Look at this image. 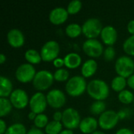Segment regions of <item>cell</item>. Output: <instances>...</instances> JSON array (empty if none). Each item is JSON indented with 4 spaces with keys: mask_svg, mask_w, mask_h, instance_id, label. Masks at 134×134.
I'll return each instance as SVG.
<instances>
[{
    "mask_svg": "<svg viewBox=\"0 0 134 134\" xmlns=\"http://www.w3.org/2000/svg\"><path fill=\"white\" fill-rule=\"evenodd\" d=\"M86 92L93 100L104 101L109 96L110 88L105 81L96 79L88 82Z\"/></svg>",
    "mask_w": 134,
    "mask_h": 134,
    "instance_id": "obj_1",
    "label": "cell"
},
{
    "mask_svg": "<svg viewBox=\"0 0 134 134\" xmlns=\"http://www.w3.org/2000/svg\"><path fill=\"white\" fill-rule=\"evenodd\" d=\"M88 83L86 79L82 75H75L71 77L65 84L66 93L72 97L82 96L87 90Z\"/></svg>",
    "mask_w": 134,
    "mask_h": 134,
    "instance_id": "obj_2",
    "label": "cell"
},
{
    "mask_svg": "<svg viewBox=\"0 0 134 134\" xmlns=\"http://www.w3.org/2000/svg\"><path fill=\"white\" fill-rule=\"evenodd\" d=\"M54 81L53 74L48 70H40L37 71L32 85L38 92H42L49 90Z\"/></svg>",
    "mask_w": 134,
    "mask_h": 134,
    "instance_id": "obj_3",
    "label": "cell"
},
{
    "mask_svg": "<svg viewBox=\"0 0 134 134\" xmlns=\"http://www.w3.org/2000/svg\"><path fill=\"white\" fill-rule=\"evenodd\" d=\"M115 69L118 75L127 79L134 74V60L129 56H121L115 63Z\"/></svg>",
    "mask_w": 134,
    "mask_h": 134,
    "instance_id": "obj_4",
    "label": "cell"
},
{
    "mask_svg": "<svg viewBox=\"0 0 134 134\" xmlns=\"http://www.w3.org/2000/svg\"><path fill=\"white\" fill-rule=\"evenodd\" d=\"M103 27L102 23L98 18H89L82 25V34L87 39L97 38L100 35Z\"/></svg>",
    "mask_w": 134,
    "mask_h": 134,
    "instance_id": "obj_5",
    "label": "cell"
},
{
    "mask_svg": "<svg viewBox=\"0 0 134 134\" xmlns=\"http://www.w3.org/2000/svg\"><path fill=\"white\" fill-rule=\"evenodd\" d=\"M60 53V45L57 41H47L40 49L42 60L44 62H53L57 59Z\"/></svg>",
    "mask_w": 134,
    "mask_h": 134,
    "instance_id": "obj_6",
    "label": "cell"
},
{
    "mask_svg": "<svg viewBox=\"0 0 134 134\" xmlns=\"http://www.w3.org/2000/svg\"><path fill=\"white\" fill-rule=\"evenodd\" d=\"M81 120V116L79 111L75 108H68L64 110L61 122L65 129L73 130L79 128Z\"/></svg>",
    "mask_w": 134,
    "mask_h": 134,
    "instance_id": "obj_7",
    "label": "cell"
},
{
    "mask_svg": "<svg viewBox=\"0 0 134 134\" xmlns=\"http://www.w3.org/2000/svg\"><path fill=\"white\" fill-rule=\"evenodd\" d=\"M120 116L113 110H107L99 116L98 125L103 130H111L118 124Z\"/></svg>",
    "mask_w": 134,
    "mask_h": 134,
    "instance_id": "obj_8",
    "label": "cell"
},
{
    "mask_svg": "<svg viewBox=\"0 0 134 134\" xmlns=\"http://www.w3.org/2000/svg\"><path fill=\"white\" fill-rule=\"evenodd\" d=\"M36 73L34 65L24 63L17 67L15 71V77L20 83H29L32 82Z\"/></svg>",
    "mask_w": 134,
    "mask_h": 134,
    "instance_id": "obj_9",
    "label": "cell"
},
{
    "mask_svg": "<svg viewBox=\"0 0 134 134\" xmlns=\"http://www.w3.org/2000/svg\"><path fill=\"white\" fill-rule=\"evenodd\" d=\"M82 50L86 55L91 59L98 58L104 53V46L102 43L97 38L86 39L82 44Z\"/></svg>",
    "mask_w": 134,
    "mask_h": 134,
    "instance_id": "obj_10",
    "label": "cell"
},
{
    "mask_svg": "<svg viewBox=\"0 0 134 134\" xmlns=\"http://www.w3.org/2000/svg\"><path fill=\"white\" fill-rule=\"evenodd\" d=\"M48 105L46 95L42 93V92H36L34 93L29 100V108L31 111L35 112L37 115L42 114Z\"/></svg>",
    "mask_w": 134,
    "mask_h": 134,
    "instance_id": "obj_11",
    "label": "cell"
},
{
    "mask_svg": "<svg viewBox=\"0 0 134 134\" xmlns=\"http://www.w3.org/2000/svg\"><path fill=\"white\" fill-rule=\"evenodd\" d=\"M9 99L13 107L18 110L24 109L27 105H29L30 98L28 97L27 92L22 89L14 90Z\"/></svg>",
    "mask_w": 134,
    "mask_h": 134,
    "instance_id": "obj_12",
    "label": "cell"
},
{
    "mask_svg": "<svg viewBox=\"0 0 134 134\" xmlns=\"http://www.w3.org/2000/svg\"><path fill=\"white\" fill-rule=\"evenodd\" d=\"M46 100L48 105L54 109H60L63 108L66 103V96L64 93L58 89H53L46 94Z\"/></svg>",
    "mask_w": 134,
    "mask_h": 134,
    "instance_id": "obj_13",
    "label": "cell"
},
{
    "mask_svg": "<svg viewBox=\"0 0 134 134\" xmlns=\"http://www.w3.org/2000/svg\"><path fill=\"white\" fill-rule=\"evenodd\" d=\"M100 38L107 46H113L118 39L117 30L111 25L104 26L100 33Z\"/></svg>",
    "mask_w": 134,
    "mask_h": 134,
    "instance_id": "obj_14",
    "label": "cell"
},
{
    "mask_svg": "<svg viewBox=\"0 0 134 134\" xmlns=\"http://www.w3.org/2000/svg\"><path fill=\"white\" fill-rule=\"evenodd\" d=\"M7 42L13 48H20L24 44L25 38L20 29L13 28L7 33Z\"/></svg>",
    "mask_w": 134,
    "mask_h": 134,
    "instance_id": "obj_15",
    "label": "cell"
},
{
    "mask_svg": "<svg viewBox=\"0 0 134 134\" xmlns=\"http://www.w3.org/2000/svg\"><path fill=\"white\" fill-rule=\"evenodd\" d=\"M68 13L63 7H56L49 13V20L54 25H60L66 22L68 18Z\"/></svg>",
    "mask_w": 134,
    "mask_h": 134,
    "instance_id": "obj_16",
    "label": "cell"
},
{
    "mask_svg": "<svg viewBox=\"0 0 134 134\" xmlns=\"http://www.w3.org/2000/svg\"><path fill=\"white\" fill-rule=\"evenodd\" d=\"M98 126V120L94 117L88 116L81 120L79 129L83 134H92L97 131Z\"/></svg>",
    "mask_w": 134,
    "mask_h": 134,
    "instance_id": "obj_17",
    "label": "cell"
},
{
    "mask_svg": "<svg viewBox=\"0 0 134 134\" xmlns=\"http://www.w3.org/2000/svg\"><path fill=\"white\" fill-rule=\"evenodd\" d=\"M97 63L94 59H88L86 60L82 64L81 68V74L82 76L84 77L85 79L87 78H91L93 76L97 71Z\"/></svg>",
    "mask_w": 134,
    "mask_h": 134,
    "instance_id": "obj_18",
    "label": "cell"
},
{
    "mask_svg": "<svg viewBox=\"0 0 134 134\" xmlns=\"http://www.w3.org/2000/svg\"><path fill=\"white\" fill-rule=\"evenodd\" d=\"M64 66L68 69H75L82 64V57L75 52L66 54L64 57Z\"/></svg>",
    "mask_w": 134,
    "mask_h": 134,
    "instance_id": "obj_19",
    "label": "cell"
},
{
    "mask_svg": "<svg viewBox=\"0 0 134 134\" xmlns=\"http://www.w3.org/2000/svg\"><path fill=\"white\" fill-rule=\"evenodd\" d=\"M13 83L7 77L0 76V97L8 98L13 91Z\"/></svg>",
    "mask_w": 134,
    "mask_h": 134,
    "instance_id": "obj_20",
    "label": "cell"
},
{
    "mask_svg": "<svg viewBox=\"0 0 134 134\" xmlns=\"http://www.w3.org/2000/svg\"><path fill=\"white\" fill-rule=\"evenodd\" d=\"M24 58L28 64L32 65L38 64L42 61L40 52L37 51L35 49H28L24 53Z\"/></svg>",
    "mask_w": 134,
    "mask_h": 134,
    "instance_id": "obj_21",
    "label": "cell"
},
{
    "mask_svg": "<svg viewBox=\"0 0 134 134\" xmlns=\"http://www.w3.org/2000/svg\"><path fill=\"white\" fill-rule=\"evenodd\" d=\"M127 86V79L122 76L117 75L115 76L111 82V88L117 93H120L126 90Z\"/></svg>",
    "mask_w": 134,
    "mask_h": 134,
    "instance_id": "obj_22",
    "label": "cell"
},
{
    "mask_svg": "<svg viewBox=\"0 0 134 134\" xmlns=\"http://www.w3.org/2000/svg\"><path fill=\"white\" fill-rule=\"evenodd\" d=\"M82 33V26L77 23H71L65 27V34L71 38H78Z\"/></svg>",
    "mask_w": 134,
    "mask_h": 134,
    "instance_id": "obj_23",
    "label": "cell"
},
{
    "mask_svg": "<svg viewBox=\"0 0 134 134\" xmlns=\"http://www.w3.org/2000/svg\"><path fill=\"white\" fill-rule=\"evenodd\" d=\"M13 108V107L9 99L0 97V117L1 118L8 115L11 112Z\"/></svg>",
    "mask_w": 134,
    "mask_h": 134,
    "instance_id": "obj_24",
    "label": "cell"
},
{
    "mask_svg": "<svg viewBox=\"0 0 134 134\" xmlns=\"http://www.w3.org/2000/svg\"><path fill=\"white\" fill-rule=\"evenodd\" d=\"M63 124L61 122L50 121L45 128V133L46 134H59L63 130Z\"/></svg>",
    "mask_w": 134,
    "mask_h": 134,
    "instance_id": "obj_25",
    "label": "cell"
},
{
    "mask_svg": "<svg viewBox=\"0 0 134 134\" xmlns=\"http://www.w3.org/2000/svg\"><path fill=\"white\" fill-rule=\"evenodd\" d=\"M90 111L93 115H100L106 110V104L103 100H95L92 103L90 108Z\"/></svg>",
    "mask_w": 134,
    "mask_h": 134,
    "instance_id": "obj_26",
    "label": "cell"
},
{
    "mask_svg": "<svg viewBox=\"0 0 134 134\" xmlns=\"http://www.w3.org/2000/svg\"><path fill=\"white\" fill-rule=\"evenodd\" d=\"M119 100L124 104H130L133 103L134 95L133 92L129 90H124L123 91L119 93L118 94Z\"/></svg>",
    "mask_w": 134,
    "mask_h": 134,
    "instance_id": "obj_27",
    "label": "cell"
},
{
    "mask_svg": "<svg viewBox=\"0 0 134 134\" xmlns=\"http://www.w3.org/2000/svg\"><path fill=\"white\" fill-rule=\"evenodd\" d=\"M27 129L24 124L16 122L8 126V129L5 134H27Z\"/></svg>",
    "mask_w": 134,
    "mask_h": 134,
    "instance_id": "obj_28",
    "label": "cell"
},
{
    "mask_svg": "<svg viewBox=\"0 0 134 134\" xmlns=\"http://www.w3.org/2000/svg\"><path fill=\"white\" fill-rule=\"evenodd\" d=\"M54 80L58 82H68L70 77V73L68 69L66 68H60L57 69L55 72L53 73Z\"/></svg>",
    "mask_w": 134,
    "mask_h": 134,
    "instance_id": "obj_29",
    "label": "cell"
},
{
    "mask_svg": "<svg viewBox=\"0 0 134 134\" xmlns=\"http://www.w3.org/2000/svg\"><path fill=\"white\" fill-rule=\"evenodd\" d=\"M122 49L127 56L134 57V35H130L124 41Z\"/></svg>",
    "mask_w": 134,
    "mask_h": 134,
    "instance_id": "obj_30",
    "label": "cell"
},
{
    "mask_svg": "<svg viewBox=\"0 0 134 134\" xmlns=\"http://www.w3.org/2000/svg\"><path fill=\"white\" fill-rule=\"evenodd\" d=\"M82 7V3L79 0H72L71 1L68 6H67V11L69 15H75L78 13L80 12Z\"/></svg>",
    "mask_w": 134,
    "mask_h": 134,
    "instance_id": "obj_31",
    "label": "cell"
},
{
    "mask_svg": "<svg viewBox=\"0 0 134 134\" xmlns=\"http://www.w3.org/2000/svg\"><path fill=\"white\" fill-rule=\"evenodd\" d=\"M49 119L47 117V115L44 113L42 114H39L37 115L35 119L34 120V125L36 128L38 129H45L46 127V126L49 123Z\"/></svg>",
    "mask_w": 134,
    "mask_h": 134,
    "instance_id": "obj_32",
    "label": "cell"
},
{
    "mask_svg": "<svg viewBox=\"0 0 134 134\" xmlns=\"http://www.w3.org/2000/svg\"><path fill=\"white\" fill-rule=\"evenodd\" d=\"M115 49L113 46H107L103 53V57L105 61H112L115 57Z\"/></svg>",
    "mask_w": 134,
    "mask_h": 134,
    "instance_id": "obj_33",
    "label": "cell"
},
{
    "mask_svg": "<svg viewBox=\"0 0 134 134\" xmlns=\"http://www.w3.org/2000/svg\"><path fill=\"white\" fill-rule=\"evenodd\" d=\"M53 66H54L56 68H57V69L63 68V67L64 66V58L57 57V59H55V60L53 61Z\"/></svg>",
    "mask_w": 134,
    "mask_h": 134,
    "instance_id": "obj_34",
    "label": "cell"
},
{
    "mask_svg": "<svg viewBox=\"0 0 134 134\" xmlns=\"http://www.w3.org/2000/svg\"><path fill=\"white\" fill-rule=\"evenodd\" d=\"M53 119L54 121L57 122H61L62 119H63V112L60 111H56L53 115Z\"/></svg>",
    "mask_w": 134,
    "mask_h": 134,
    "instance_id": "obj_35",
    "label": "cell"
},
{
    "mask_svg": "<svg viewBox=\"0 0 134 134\" xmlns=\"http://www.w3.org/2000/svg\"><path fill=\"white\" fill-rule=\"evenodd\" d=\"M7 129L8 127H7L6 122L4 121V119H0V134H5Z\"/></svg>",
    "mask_w": 134,
    "mask_h": 134,
    "instance_id": "obj_36",
    "label": "cell"
},
{
    "mask_svg": "<svg viewBox=\"0 0 134 134\" xmlns=\"http://www.w3.org/2000/svg\"><path fill=\"white\" fill-rule=\"evenodd\" d=\"M127 31L130 35H134V20H131L127 24Z\"/></svg>",
    "mask_w": 134,
    "mask_h": 134,
    "instance_id": "obj_37",
    "label": "cell"
},
{
    "mask_svg": "<svg viewBox=\"0 0 134 134\" xmlns=\"http://www.w3.org/2000/svg\"><path fill=\"white\" fill-rule=\"evenodd\" d=\"M115 134H134V133L129 128H121L116 131Z\"/></svg>",
    "mask_w": 134,
    "mask_h": 134,
    "instance_id": "obj_38",
    "label": "cell"
},
{
    "mask_svg": "<svg viewBox=\"0 0 134 134\" xmlns=\"http://www.w3.org/2000/svg\"><path fill=\"white\" fill-rule=\"evenodd\" d=\"M27 134H45L43 131H42L40 129H38L36 127H33L31 129H30Z\"/></svg>",
    "mask_w": 134,
    "mask_h": 134,
    "instance_id": "obj_39",
    "label": "cell"
},
{
    "mask_svg": "<svg viewBox=\"0 0 134 134\" xmlns=\"http://www.w3.org/2000/svg\"><path fill=\"white\" fill-rule=\"evenodd\" d=\"M127 86L132 90H134V74L127 79Z\"/></svg>",
    "mask_w": 134,
    "mask_h": 134,
    "instance_id": "obj_40",
    "label": "cell"
},
{
    "mask_svg": "<svg viewBox=\"0 0 134 134\" xmlns=\"http://www.w3.org/2000/svg\"><path fill=\"white\" fill-rule=\"evenodd\" d=\"M36 116H37V114H35V113L33 112V111H30V112L28 113V115H27L28 119L31 120V121H33V122H34V120L35 119Z\"/></svg>",
    "mask_w": 134,
    "mask_h": 134,
    "instance_id": "obj_41",
    "label": "cell"
},
{
    "mask_svg": "<svg viewBox=\"0 0 134 134\" xmlns=\"http://www.w3.org/2000/svg\"><path fill=\"white\" fill-rule=\"evenodd\" d=\"M5 61H6V56L4 53H1L0 54V64H3Z\"/></svg>",
    "mask_w": 134,
    "mask_h": 134,
    "instance_id": "obj_42",
    "label": "cell"
},
{
    "mask_svg": "<svg viewBox=\"0 0 134 134\" xmlns=\"http://www.w3.org/2000/svg\"><path fill=\"white\" fill-rule=\"evenodd\" d=\"M59 134H74V132H73V130H68V129H64V130H63Z\"/></svg>",
    "mask_w": 134,
    "mask_h": 134,
    "instance_id": "obj_43",
    "label": "cell"
},
{
    "mask_svg": "<svg viewBox=\"0 0 134 134\" xmlns=\"http://www.w3.org/2000/svg\"><path fill=\"white\" fill-rule=\"evenodd\" d=\"M92 134H106L105 133H104V132H102V131H98V130H97L96 132H94Z\"/></svg>",
    "mask_w": 134,
    "mask_h": 134,
    "instance_id": "obj_44",
    "label": "cell"
},
{
    "mask_svg": "<svg viewBox=\"0 0 134 134\" xmlns=\"http://www.w3.org/2000/svg\"><path fill=\"white\" fill-rule=\"evenodd\" d=\"M133 105H134V101H133Z\"/></svg>",
    "mask_w": 134,
    "mask_h": 134,
    "instance_id": "obj_45",
    "label": "cell"
}]
</instances>
